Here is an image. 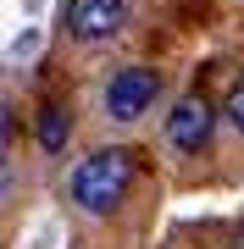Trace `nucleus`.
Listing matches in <instances>:
<instances>
[{
    "instance_id": "f257e3e1",
    "label": "nucleus",
    "mask_w": 244,
    "mask_h": 249,
    "mask_svg": "<svg viewBox=\"0 0 244 249\" xmlns=\"http://www.w3.org/2000/svg\"><path fill=\"white\" fill-rule=\"evenodd\" d=\"M128 188H133V155H128L122 144L83 155L78 172H73V205H78V211H89V216L117 211V205L128 199Z\"/></svg>"
},
{
    "instance_id": "f03ea898",
    "label": "nucleus",
    "mask_w": 244,
    "mask_h": 249,
    "mask_svg": "<svg viewBox=\"0 0 244 249\" xmlns=\"http://www.w3.org/2000/svg\"><path fill=\"white\" fill-rule=\"evenodd\" d=\"M155 94H161V78H155L150 67H122V72H111V83H106V116L139 122V116L155 106Z\"/></svg>"
},
{
    "instance_id": "7ed1b4c3",
    "label": "nucleus",
    "mask_w": 244,
    "mask_h": 249,
    "mask_svg": "<svg viewBox=\"0 0 244 249\" xmlns=\"http://www.w3.org/2000/svg\"><path fill=\"white\" fill-rule=\"evenodd\" d=\"M61 22H67V34H73V39L100 45V39L122 34V22H128V0H67Z\"/></svg>"
},
{
    "instance_id": "20e7f679",
    "label": "nucleus",
    "mask_w": 244,
    "mask_h": 249,
    "mask_svg": "<svg viewBox=\"0 0 244 249\" xmlns=\"http://www.w3.org/2000/svg\"><path fill=\"white\" fill-rule=\"evenodd\" d=\"M211 127H217V111H211L206 94H183L178 106L167 116V144L172 150H200V144L211 139Z\"/></svg>"
},
{
    "instance_id": "39448f33",
    "label": "nucleus",
    "mask_w": 244,
    "mask_h": 249,
    "mask_svg": "<svg viewBox=\"0 0 244 249\" xmlns=\"http://www.w3.org/2000/svg\"><path fill=\"white\" fill-rule=\"evenodd\" d=\"M67 139H73V116H67L61 106H45L39 111V144H45V155H61Z\"/></svg>"
},
{
    "instance_id": "423d86ee",
    "label": "nucleus",
    "mask_w": 244,
    "mask_h": 249,
    "mask_svg": "<svg viewBox=\"0 0 244 249\" xmlns=\"http://www.w3.org/2000/svg\"><path fill=\"white\" fill-rule=\"evenodd\" d=\"M11 144H17V116H11V106L0 100V155H11Z\"/></svg>"
},
{
    "instance_id": "0eeeda50",
    "label": "nucleus",
    "mask_w": 244,
    "mask_h": 249,
    "mask_svg": "<svg viewBox=\"0 0 244 249\" xmlns=\"http://www.w3.org/2000/svg\"><path fill=\"white\" fill-rule=\"evenodd\" d=\"M227 122H233L239 133H244V78L233 83V94H227Z\"/></svg>"
},
{
    "instance_id": "6e6552de",
    "label": "nucleus",
    "mask_w": 244,
    "mask_h": 249,
    "mask_svg": "<svg viewBox=\"0 0 244 249\" xmlns=\"http://www.w3.org/2000/svg\"><path fill=\"white\" fill-rule=\"evenodd\" d=\"M11 188V155H0V194Z\"/></svg>"
},
{
    "instance_id": "1a4fd4ad",
    "label": "nucleus",
    "mask_w": 244,
    "mask_h": 249,
    "mask_svg": "<svg viewBox=\"0 0 244 249\" xmlns=\"http://www.w3.org/2000/svg\"><path fill=\"white\" fill-rule=\"evenodd\" d=\"M233 249H244V227H239V244H233Z\"/></svg>"
}]
</instances>
